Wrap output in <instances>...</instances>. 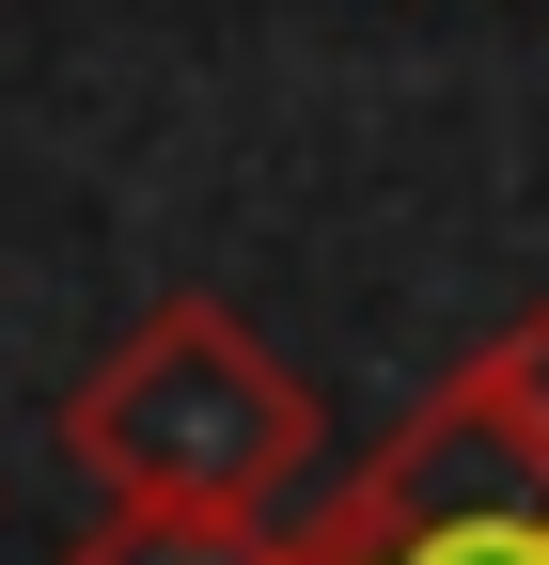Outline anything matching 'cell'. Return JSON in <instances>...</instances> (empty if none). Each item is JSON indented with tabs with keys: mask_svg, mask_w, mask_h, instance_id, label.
Returning a JSON list of instances; mask_svg holds the SVG:
<instances>
[{
	"mask_svg": "<svg viewBox=\"0 0 549 565\" xmlns=\"http://www.w3.org/2000/svg\"><path fill=\"white\" fill-rule=\"evenodd\" d=\"M63 565H299V534H267V519H95Z\"/></svg>",
	"mask_w": 549,
	"mask_h": 565,
	"instance_id": "2",
	"label": "cell"
},
{
	"mask_svg": "<svg viewBox=\"0 0 549 565\" xmlns=\"http://www.w3.org/2000/svg\"><path fill=\"white\" fill-rule=\"evenodd\" d=\"M299 565H392V550H330V534H299Z\"/></svg>",
	"mask_w": 549,
	"mask_h": 565,
	"instance_id": "5",
	"label": "cell"
},
{
	"mask_svg": "<svg viewBox=\"0 0 549 565\" xmlns=\"http://www.w3.org/2000/svg\"><path fill=\"white\" fill-rule=\"evenodd\" d=\"M299 456H314V393L220 299H158L63 393V471L110 519H251L267 487H299Z\"/></svg>",
	"mask_w": 549,
	"mask_h": 565,
	"instance_id": "1",
	"label": "cell"
},
{
	"mask_svg": "<svg viewBox=\"0 0 549 565\" xmlns=\"http://www.w3.org/2000/svg\"><path fill=\"white\" fill-rule=\"evenodd\" d=\"M455 377H471V408H487V424H503V440L534 456V487H549V299H534L518 330H487V345H471V362H455Z\"/></svg>",
	"mask_w": 549,
	"mask_h": 565,
	"instance_id": "3",
	"label": "cell"
},
{
	"mask_svg": "<svg viewBox=\"0 0 549 565\" xmlns=\"http://www.w3.org/2000/svg\"><path fill=\"white\" fill-rule=\"evenodd\" d=\"M392 565H549V519H455V534H408Z\"/></svg>",
	"mask_w": 549,
	"mask_h": 565,
	"instance_id": "4",
	"label": "cell"
}]
</instances>
